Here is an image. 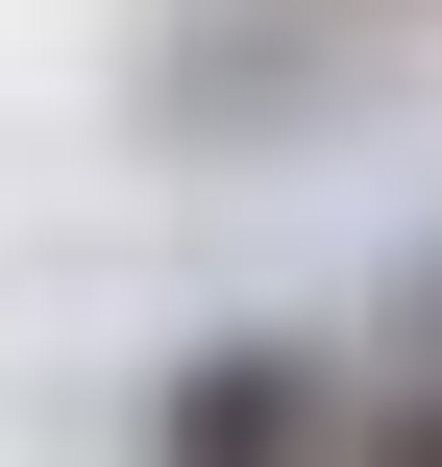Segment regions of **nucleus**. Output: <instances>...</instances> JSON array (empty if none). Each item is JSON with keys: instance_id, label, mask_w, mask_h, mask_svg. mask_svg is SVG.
<instances>
[{"instance_id": "obj_1", "label": "nucleus", "mask_w": 442, "mask_h": 467, "mask_svg": "<svg viewBox=\"0 0 442 467\" xmlns=\"http://www.w3.org/2000/svg\"><path fill=\"white\" fill-rule=\"evenodd\" d=\"M148 467H320V345H197Z\"/></svg>"}, {"instance_id": "obj_2", "label": "nucleus", "mask_w": 442, "mask_h": 467, "mask_svg": "<svg viewBox=\"0 0 442 467\" xmlns=\"http://www.w3.org/2000/svg\"><path fill=\"white\" fill-rule=\"evenodd\" d=\"M369 467H442V394H418V419H394V443H369Z\"/></svg>"}]
</instances>
